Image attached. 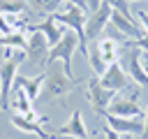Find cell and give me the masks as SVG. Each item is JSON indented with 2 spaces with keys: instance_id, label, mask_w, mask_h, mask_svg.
I'll use <instances>...</instances> for the list:
<instances>
[{
  "instance_id": "obj_9",
  "label": "cell",
  "mask_w": 148,
  "mask_h": 139,
  "mask_svg": "<svg viewBox=\"0 0 148 139\" xmlns=\"http://www.w3.org/2000/svg\"><path fill=\"white\" fill-rule=\"evenodd\" d=\"M97 79H99V83H102L104 88H109V90H113V93L130 88V81H132V79L125 74V70H123L120 63H111V65L104 70V74L97 76Z\"/></svg>"
},
{
  "instance_id": "obj_1",
  "label": "cell",
  "mask_w": 148,
  "mask_h": 139,
  "mask_svg": "<svg viewBox=\"0 0 148 139\" xmlns=\"http://www.w3.org/2000/svg\"><path fill=\"white\" fill-rule=\"evenodd\" d=\"M56 16V21L58 23H62L65 28H69V30H74V35H76V39H79V51L81 53H86L88 56V42H86V9H81V7H76V5H65V12H56L53 14Z\"/></svg>"
},
{
  "instance_id": "obj_7",
  "label": "cell",
  "mask_w": 148,
  "mask_h": 139,
  "mask_svg": "<svg viewBox=\"0 0 148 139\" xmlns=\"http://www.w3.org/2000/svg\"><path fill=\"white\" fill-rule=\"evenodd\" d=\"M136 95L139 90L132 93V97H116L111 100V104L106 107L104 116H120V118H143V109L136 104Z\"/></svg>"
},
{
  "instance_id": "obj_25",
  "label": "cell",
  "mask_w": 148,
  "mask_h": 139,
  "mask_svg": "<svg viewBox=\"0 0 148 139\" xmlns=\"http://www.w3.org/2000/svg\"><path fill=\"white\" fill-rule=\"evenodd\" d=\"M65 2H69V5H76V7H81V9H88V2H86V0H65Z\"/></svg>"
},
{
  "instance_id": "obj_27",
  "label": "cell",
  "mask_w": 148,
  "mask_h": 139,
  "mask_svg": "<svg viewBox=\"0 0 148 139\" xmlns=\"http://www.w3.org/2000/svg\"><path fill=\"white\" fill-rule=\"evenodd\" d=\"M120 139H132V134H120Z\"/></svg>"
},
{
  "instance_id": "obj_29",
  "label": "cell",
  "mask_w": 148,
  "mask_h": 139,
  "mask_svg": "<svg viewBox=\"0 0 148 139\" xmlns=\"http://www.w3.org/2000/svg\"><path fill=\"white\" fill-rule=\"evenodd\" d=\"M130 2H134V0H130Z\"/></svg>"
},
{
  "instance_id": "obj_15",
  "label": "cell",
  "mask_w": 148,
  "mask_h": 139,
  "mask_svg": "<svg viewBox=\"0 0 148 139\" xmlns=\"http://www.w3.org/2000/svg\"><path fill=\"white\" fill-rule=\"evenodd\" d=\"M44 79H46V72H44V74H37V76H23V74H16V76H14V86L23 88L25 95L35 102L37 95H39V88L44 86Z\"/></svg>"
},
{
  "instance_id": "obj_2",
  "label": "cell",
  "mask_w": 148,
  "mask_h": 139,
  "mask_svg": "<svg viewBox=\"0 0 148 139\" xmlns=\"http://www.w3.org/2000/svg\"><path fill=\"white\" fill-rule=\"evenodd\" d=\"M74 51H79V39H76V35H74V30L67 28L65 35H62V39H60L56 46H51V51H49V56H46V65L60 60V63H62V70L72 76V58H74Z\"/></svg>"
},
{
  "instance_id": "obj_23",
  "label": "cell",
  "mask_w": 148,
  "mask_h": 139,
  "mask_svg": "<svg viewBox=\"0 0 148 139\" xmlns=\"http://www.w3.org/2000/svg\"><path fill=\"white\" fill-rule=\"evenodd\" d=\"M136 19L141 21V25H143V30H146V35H148V14H146L143 9H139V12H136Z\"/></svg>"
},
{
  "instance_id": "obj_13",
  "label": "cell",
  "mask_w": 148,
  "mask_h": 139,
  "mask_svg": "<svg viewBox=\"0 0 148 139\" xmlns=\"http://www.w3.org/2000/svg\"><path fill=\"white\" fill-rule=\"evenodd\" d=\"M106 123L118 134H141L143 132V118H120V116H106Z\"/></svg>"
},
{
  "instance_id": "obj_6",
  "label": "cell",
  "mask_w": 148,
  "mask_h": 139,
  "mask_svg": "<svg viewBox=\"0 0 148 139\" xmlns=\"http://www.w3.org/2000/svg\"><path fill=\"white\" fill-rule=\"evenodd\" d=\"M79 81L74 79V76H69L65 70H51V72H46V79H44V86L42 88H46V95L49 97H60V95H67L74 86H76Z\"/></svg>"
},
{
  "instance_id": "obj_20",
  "label": "cell",
  "mask_w": 148,
  "mask_h": 139,
  "mask_svg": "<svg viewBox=\"0 0 148 139\" xmlns=\"http://www.w3.org/2000/svg\"><path fill=\"white\" fill-rule=\"evenodd\" d=\"M25 42L28 37L21 32H9V35H0V46H9V49H23L25 51Z\"/></svg>"
},
{
  "instance_id": "obj_12",
  "label": "cell",
  "mask_w": 148,
  "mask_h": 139,
  "mask_svg": "<svg viewBox=\"0 0 148 139\" xmlns=\"http://www.w3.org/2000/svg\"><path fill=\"white\" fill-rule=\"evenodd\" d=\"M56 137H72V139H88V130L83 125V116L81 111H74L65 125H60L56 130Z\"/></svg>"
},
{
  "instance_id": "obj_28",
  "label": "cell",
  "mask_w": 148,
  "mask_h": 139,
  "mask_svg": "<svg viewBox=\"0 0 148 139\" xmlns=\"http://www.w3.org/2000/svg\"><path fill=\"white\" fill-rule=\"evenodd\" d=\"M60 139H72V137H60Z\"/></svg>"
},
{
  "instance_id": "obj_16",
  "label": "cell",
  "mask_w": 148,
  "mask_h": 139,
  "mask_svg": "<svg viewBox=\"0 0 148 139\" xmlns=\"http://www.w3.org/2000/svg\"><path fill=\"white\" fill-rule=\"evenodd\" d=\"M95 46H97V51H99V56L104 58V63H106V65H111V63H118L120 44H118L116 39H111V37H99V39L95 42Z\"/></svg>"
},
{
  "instance_id": "obj_4",
  "label": "cell",
  "mask_w": 148,
  "mask_h": 139,
  "mask_svg": "<svg viewBox=\"0 0 148 139\" xmlns=\"http://www.w3.org/2000/svg\"><path fill=\"white\" fill-rule=\"evenodd\" d=\"M21 60H25V51H18L12 60H2L0 63V107L2 109H9V93H12L16 67H18Z\"/></svg>"
},
{
  "instance_id": "obj_14",
  "label": "cell",
  "mask_w": 148,
  "mask_h": 139,
  "mask_svg": "<svg viewBox=\"0 0 148 139\" xmlns=\"http://www.w3.org/2000/svg\"><path fill=\"white\" fill-rule=\"evenodd\" d=\"M32 28H35V30H39V32L46 37L49 46H56V44L62 39L65 30H67L62 23H58V21H56V16H53V14H51L46 21H42V23H37V25H32Z\"/></svg>"
},
{
  "instance_id": "obj_8",
  "label": "cell",
  "mask_w": 148,
  "mask_h": 139,
  "mask_svg": "<svg viewBox=\"0 0 148 139\" xmlns=\"http://www.w3.org/2000/svg\"><path fill=\"white\" fill-rule=\"evenodd\" d=\"M88 88H86V95H88V100H90V104H92V109L97 111V114H106V107L111 104V100H113V90H109V88H104L102 83H99V79L97 76H92L88 83H86Z\"/></svg>"
},
{
  "instance_id": "obj_10",
  "label": "cell",
  "mask_w": 148,
  "mask_h": 139,
  "mask_svg": "<svg viewBox=\"0 0 148 139\" xmlns=\"http://www.w3.org/2000/svg\"><path fill=\"white\" fill-rule=\"evenodd\" d=\"M49 49L51 46H49L46 37L39 30L30 28V35H28V42H25V58H30L35 63H44V58L49 56Z\"/></svg>"
},
{
  "instance_id": "obj_24",
  "label": "cell",
  "mask_w": 148,
  "mask_h": 139,
  "mask_svg": "<svg viewBox=\"0 0 148 139\" xmlns=\"http://www.w3.org/2000/svg\"><path fill=\"white\" fill-rule=\"evenodd\" d=\"M141 137L148 139V109H146V114H143V132H141Z\"/></svg>"
},
{
  "instance_id": "obj_19",
  "label": "cell",
  "mask_w": 148,
  "mask_h": 139,
  "mask_svg": "<svg viewBox=\"0 0 148 139\" xmlns=\"http://www.w3.org/2000/svg\"><path fill=\"white\" fill-rule=\"evenodd\" d=\"M30 12L25 0H0V14H21L25 16Z\"/></svg>"
},
{
  "instance_id": "obj_5",
  "label": "cell",
  "mask_w": 148,
  "mask_h": 139,
  "mask_svg": "<svg viewBox=\"0 0 148 139\" xmlns=\"http://www.w3.org/2000/svg\"><path fill=\"white\" fill-rule=\"evenodd\" d=\"M109 19H111V5L106 0H102V5L86 19V42L92 44L99 39V35L104 32V28L109 25Z\"/></svg>"
},
{
  "instance_id": "obj_17",
  "label": "cell",
  "mask_w": 148,
  "mask_h": 139,
  "mask_svg": "<svg viewBox=\"0 0 148 139\" xmlns=\"http://www.w3.org/2000/svg\"><path fill=\"white\" fill-rule=\"evenodd\" d=\"M12 123H14V127H18L21 132H28V134H37L39 139H56V134H49L44 127H42V123H35V120H25V118H21V116H12Z\"/></svg>"
},
{
  "instance_id": "obj_22",
  "label": "cell",
  "mask_w": 148,
  "mask_h": 139,
  "mask_svg": "<svg viewBox=\"0 0 148 139\" xmlns=\"http://www.w3.org/2000/svg\"><path fill=\"white\" fill-rule=\"evenodd\" d=\"M9 32H16L14 28H12V23H9V19H7V14H0V35H9ZM21 32V30H18Z\"/></svg>"
},
{
  "instance_id": "obj_21",
  "label": "cell",
  "mask_w": 148,
  "mask_h": 139,
  "mask_svg": "<svg viewBox=\"0 0 148 139\" xmlns=\"http://www.w3.org/2000/svg\"><path fill=\"white\" fill-rule=\"evenodd\" d=\"M106 2L111 5V9H116V12L125 14V16H132L130 14V0H106Z\"/></svg>"
},
{
  "instance_id": "obj_11",
  "label": "cell",
  "mask_w": 148,
  "mask_h": 139,
  "mask_svg": "<svg viewBox=\"0 0 148 139\" xmlns=\"http://www.w3.org/2000/svg\"><path fill=\"white\" fill-rule=\"evenodd\" d=\"M109 23H111L120 35H125V37H130V39H139V37L146 35V30L139 28V25L132 21V16H125V14L116 12V9H111V19H109Z\"/></svg>"
},
{
  "instance_id": "obj_3",
  "label": "cell",
  "mask_w": 148,
  "mask_h": 139,
  "mask_svg": "<svg viewBox=\"0 0 148 139\" xmlns=\"http://www.w3.org/2000/svg\"><path fill=\"white\" fill-rule=\"evenodd\" d=\"M141 58H143V49H139V46H127L120 65H123L125 74H127L136 86H148V72H146Z\"/></svg>"
},
{
  "instance_id": "obj_26",
  "label": "cell",
  "mask_w": 148,
  "mask_h": 139,
  "mask_svg": "<svg viewBox=\"0 0 148 139\" xmlns=\"http://www.w3.org/2000/svg\"><path fill=\"white\" fill-rule=\"evenodd\" d=\"M86 2H88V9H90V12H95V9L102 5V0H86Z\"/></svg>"
},
{
  "instance_id": "obj_18",
  "label": "cell",
  "mask_w": 148,
  "mask_h": 139,
  "mask_svg": "<svg viewBox=\"0 0 148 139\" xmlns=\"http://www.w3.org/2000/svg\"><path fill=\"white\" fill-rule=\"evenodd\" d=\"M28 2V7L32 9V12H37V14H56L58 12V7H60V2L62 0H25Z\"/></svg>"
}]
</instances>
